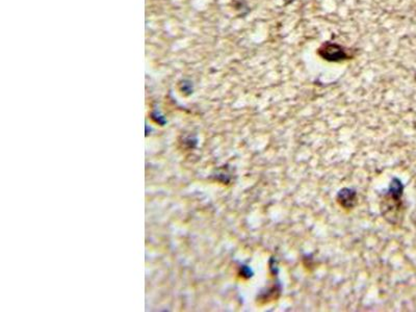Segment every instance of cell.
Returning <instances> with one entry per match:
<instances>
[{
  "instance_id": "cell-1",
  "label": "cell",
  "mask_w": 416,
  "mask_h": 312,
  "mask_svg": "<svg viewBox=\"0 0 416 312\" xmlns=\"http://www.w3.org/2000/svg\"><path fill=\"white\" fill-rule=\"evenodd\" d=\"M318 55L323 59L330 63H341L344 60H349L354 57L352 51L334 42L322 43L318 49Z\"/></svg>"
}]
</instances>
